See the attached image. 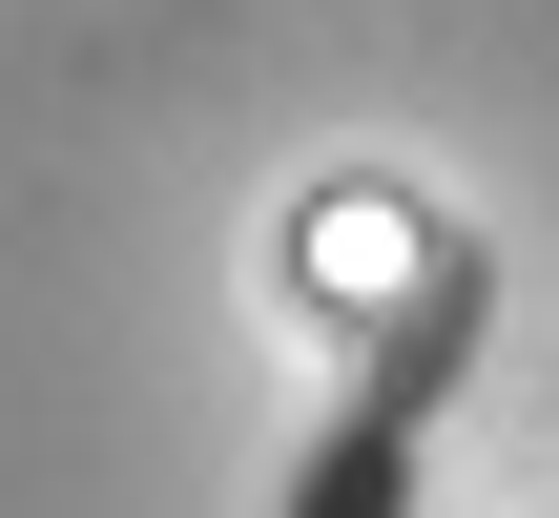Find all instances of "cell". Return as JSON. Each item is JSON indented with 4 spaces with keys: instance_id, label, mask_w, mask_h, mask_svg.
I'll return each mask as SVG.
<instances>
[{
    "instance_id": "1",
    "label": "cell",
    "mask_w": 559,
    "mask_h": 518,
    "mask_svg": "<svg viewBox=\"0 0 559 518\" xmlns=\"http://www.w3.org/2000/svg\"><path fill=\"white\" fill-rule=\"evenodd\" d=\"M456 311H477V270L436 249V291L373 332V374H353V415L290 457V518H415V415H436V374H456Z\"/></svg>"
}]
</instances>
